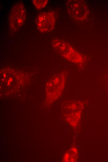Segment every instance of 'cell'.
Listing matches in <instances>:
<instances>
[{
    "instance_id": "cell-1",
    "label": "cell",
    "mask_w": 108,
    "mask_h": 162,
    "mask_svg": "<svg viewBox=\"0 0 108 162\" xmlns=\"http://www.w3.org/2000/svg\"><path fill=\"white\" fill-rule=\"evenodd\" d=\"M26 12L22 3H18L12 8L9 17V26L11 30L16 31L22 25L25 19Z\"/></svg>"
},
{
    "instance_id": "cell-2",
    "label": "cell",
    "mask_w": 108,
    "mask_h": 162,
    "mask_svg": "<svg viewBox=\"0 0 108 162\" xmlns=\"http://www.w3.org/2000/svg\"><path fill=\"white\" fill-rule=\"evenodd\" d=\"M56 17L54 12L45 11L41 13L38 16L36 25L40 32H49L53 29Z\"/></svg>"
},
{
    "instance_id": "cell-3",
    "label": "cell",
    "mask_w": 108,
    "mask_h": 162,
    "mask_svg": "<svg viewBox=\"0 0 108 162\" xmlns=\"http://www.w3.org/2000/svg\"><path fill=\"white\" fill-rule=\"evenodd\" d=\"M67 9L68 14L77 20H84L88 16V11L86 5L82 1L70 2L68 4Z\"/></svg>"
},
{
    "instance_id": "cell-4",
    "label": "cell",
    "mask_w": 108,
    "mask_h": 162,
    "mask_svg": "<svg viewBox=\"0 0 108 162\" xmlns=\"http://www.w3.org/2000/svg\"><path fill=\"white\" fill-rule=\"evenodd\" d=\"M32 2L37 9H41L45 7L48 1L47 0H33Z\"/></svg>"
}]
</instances>
